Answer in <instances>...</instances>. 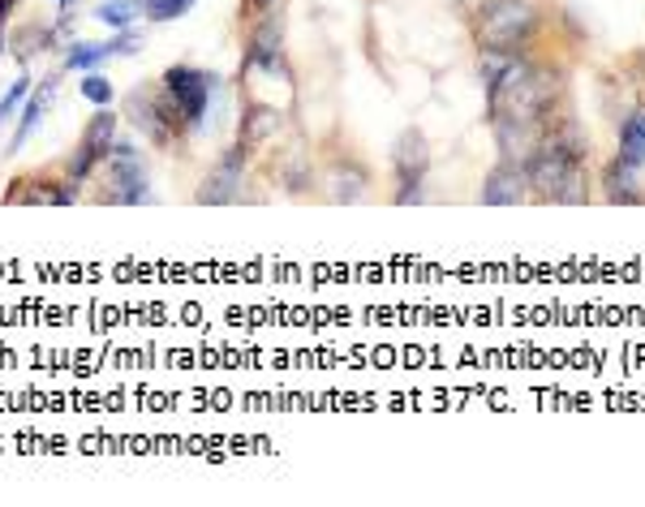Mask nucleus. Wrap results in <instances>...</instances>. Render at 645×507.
I'll list each match as a JSON object with an SVG mask.
<instances>
[{
    "mask_svg": "<svg viewBox=\"0 0 645 507\" xmlns=\"http://www.w3.org/2000/svg\"><path fill=\"white\" fill-rule=\"evenodd\" d=\"M199 0H143V17L146 22H177L194 9Z\"/></svg>",
    "mask_w": 645,
    "mask_h": 507,
    "instance_id": "nucleus-21",
    "label": "nucleus"
},
{
    "mask_svg": "<svg viewBox=\"0 0 645 507\" xmlns=\"http://www.w3.org/2000/svg\"><path fill=\"white\" fill-rule=\"evenodd\" d=\"M616 159L629 164L633 172L645 164V104L633 108V112L620 121V155H616Z\"/></svg>",
    "mask_w": 645,
    "mask_h": 507,
    "instance_id": "nucleus-15",
    "label": "nucleus"
},
{
    "mask_svg": "<svg viewBox=\"0 0 645 507\" xmlns=\"http://www.w3.org/2000/svg\"><path fill=\"white\" fill-rule=\"evenodd\" d=\"M57 4H61V9H73V0H57Z\"/></svg>",
    "mask_w": 645,
    "mask_h": 507,
    "instance_id": "nucleus-26",
    "label": "nucleus"
},
{
    "mask_svg": "<svg viewBox=\"0 0 645 507\" xmlns=\"http://www.w3.org/2000/svg\"><path fill=\"white\" fill-rule=\"evenodd\" d=\"M529 194V181H525V168L521 164H507L500 159L491 172H487V181H482V203L487 207H516L521 198Z\"/></svg>",
    "mask_w": 645,
    "mask_h": 507,
    "instance_id": "nucleus-13",
    "label": "nucleus"
},
{
    "mask_svg": "<svg viewBox=\"0 0 645 507\" xmlns=\"http://www.w3.org/2000/svg\"><path fill=\"white\" fill-rule=\"evenodd\" d=\"M392 172H396V207H414L427 198L430 143L422 130H405L392 146Z\"/></svg>",
    "mask_w": 645,
    "mask_h": 507,
    "instance_id": "nucleus-8",
    "label": "nucleus"
},
{
    "mask_svg": "<svg viewBox=\"0 0 645 507\" xmlns=\"http://www.w3.org/2000/svg\"><path fill=\"white\" fill-rule=\"evenodd\" d=\"M159 86H164V95L172 99V108H177V117H181V125L190 130V138L207 125V112H212V99H215V86H219V77L207 70H199V65H168L164 77H159Z\"/></svg>",
    "mask_w": 645,
    "mask_h": 507,
    "instance_id": "nucleus-5",
    "label": "nucleus"
},
{
    "mask_svg": "<svg viewBox=\"0 0 645 507\" xmlns=\"http://www.w3.org/2000/svg\"><path fill=\"white\" fill-rule=\"evenodd\" d=\"M250 159H254V150L246 143L224 146V150L215 155L212 168L203 172V181H199V190H194V203H199V207H232V203H241V185H246Z\"/></svg>",
    "mask_w": 645,
    "mask_h": 507,
    "instance_id": "nucleus-6",
    "label": "nucleus"
},
{
    "mask_svg": "<svg viewBox=\"0 0 645 507\" xmlns=\"http://www.w3.org/2000/svg\"><path fill=\"white\" fill-rule=\"evenodd\" d=\"M139 13H143V0H104V4L95 9V17H99L104 26H112V31H130V26L139 22Z\"/></svg>",
    "mask_w": 645,
    "mask_h": 507,
    "instance_id": "nucleus-18",
    "label": "nucleus"
},
{
    "mask_svg": "<svg viewBox=\"0 0 645 507\" xmlns=\"http://www.w3.org/2000/svg\"><path fill=\"white\" fill-rule=\"evenodd\" d=\"M285 0H241V17L246 22H259V17H267V13H276Z\"/></svg>",
    "mask_w": 645,
    "mask_h": 507,
    "instance_id": "nucleus-23",
    "label": "nucleus"
},
{
    "mask_svg": "<svg viewBox=\"0 0 645 507\" xmlns=\"http://www.w3.org/2000/svg\"><path fill=\"white\" fill-rule=\"evenodd\" d=\"M117 130H121V117H117L112 108H95V117L86 121L82 138H77V146L70 150V159H65V177H70L73 185H86V181L104 168L108 150L117 143Z\"/></svg>",
    "mask_w": 645,
    "mask_h": 507,
    "instance_id": "nucleus-7",
    "label": "nucleus"
},
{
    "mask_svg": "<svg viewBox=\"0 0 645 507\" xmlns=\"http://www.w3.org/2000/svg\"><path fill=\"white\" fill-rule=\"evenodd\" d=\"M99 172L108 181V190L99 194V203H108V207H146V203H155L151 172H146V159L134 138H117Z\"/></svg>",
    "mask_w": 645,
    "mask_h": 507,
    "instance_id": "nucleus-4",
    "label": "nucleus"
},
{
    "mask_svg": "<svg viewBox=\"0 0 645 507\" xmlns=\"http://www.w3.org/2000/svg\"><path fill=\"white\" fill-rule=\"evenodd\" d=\"M57 86H61V73H48V77H39L35 95H26V99H22V117H17V130H13V138H9V150H4V155H17V150L26 146V138L44 125V112H48V104H52Z\"/></svg>",
    "mask_w": 645,
    "mask_h": 507,
    "instance_id": "nucleus-12",
    "label": "nucleus"
},
{
    "mask_svg": "<svg viewBox=\"0 0 645 507\" xmlns=\"http://www.w3.org/2000/svg\"><path fill=\"white\" fill-rule=\"evenodd\" d=\"M17 4H22V0H0V31H4L9 22H13V13H17Z\"/></svg>",
    "mask_w": 645,
    "mask_h": 507,
    "instance_id": "nucleus-24",
    "label": "nucleus"
},
{
    "mask_svg": "<svg viewBox=\"0 0 645 507\" xmlns=\"http://www.w3.org/2000/svg\"><path fill=\"white\" fill-rule=\"evenodd\" d=\"M280 185L288 194H306V185H314V168L306 155H285L280 159Z\"/></svg>",
    "mask_w": 645,
    "mask_h": 507,
    "instance_id": "nucleus-19",
    "label": "nucleus"
},
{
    "mask_svg": "<svg viewBox=\"0 0 645 507\" xmlns=\"http://www.w3.org/2000/svg\"><path fill=\"white\" fill-rule=\"evenodd\" d=\"M121 117H126V121L139 130V138L151 143L155 150H186V143H190V130L181 125V117H177V108H172V99L164 95L159 82H139V86L126 95Z\"/></svg>",
    "mask_w": 645,
    "mask_h": 507,
    "instance_id": "nucleus-3",
    "label": "nucleus"
},
{
    "mask_svg": "<svg viewBox=\"0 0 645 507\" xmlns=\"http://www.w3.org/2000/svg\"><path fill=\"white\" fill-rule=\"evenodd\" d=\"M602 185H607V198H611V203H645V194L637 190V181H633V168L620 164V159H611Z\"/></svg>",
    "mask_w": 645,
    "mask_h": 507,
    "instance_id": "nucleus-17",
    "label": "nucleus"
},
{
    "mask_svg": "<svg viewBox=\"0 0 645 507\" xmlns=\"http://www.w3.org/2000/svg\"><path fill=\"white\" fill-rule=\"evenodd\" d=\"M285 134V112L272 104H246L241 121H237V143H246L254 155L276 146V138Z\"/></svg>",
    "mask_w": 645,
    "mask_h": 507,
    "instance_id": "nucleus-11",
    "label": "nucleus"
},
{
    "mask_svg": "<svg viewBox=\"0 0 645 507\" xmlns=\"http://www.w3.org/2000/svg\"><path fill=\"white\" fill-rule=\"evenodd\" d=\"M4 207H73L77 203V185L70 177H17L4 198Z\"/></svg>",
    "mask_w": 645,
    "mask_h": 507,
    "instance_id": "nucleus-10",
    "label": "nucleus"
},
{
    "mask_svg": "<svg viewBox=\"0 0 645 507\" xmlns=\"http://www.w3.org/2000/svg\"><path fill=\"white\" fill-rule=\"evenodd\" d=\"M112 57H117V52H112V39H104V44H91V39H82V44H73L70 52H65L61 70H70V73L99 70V65H108Z\"/></svg>",
    "mask_w": 645,
    "mask_h": 507,
    "instance_id": "nucleus-16",
    "label": "nucleus"
},
{
    "mask_svg": "<svg viewBox=\"0 0 645 507\" xmlns=\"http://www.w3.org/2000/svg\"><path fill=\"white\" fill-rule=\"evenodd\" d=\"M77 90H82V99H86V104H95V108H112V99H117L112 82H108L99 70H86V77L77 82Z\"/></svg>",
    "mask_w": 645,
    "mask_h": 507,
    "instance_id": "nucleus-20",
    "label": "nucleus"
},
{
    "mask_svg": "<svg viewBox=\"0 0 645 507\" xmlns=\"http://www.w3.org/2000/svg\"><path fill=\"white\" fill-rule=\"evenodd\" d=\"M4 48H9V35H4V31H0V57H4Z\"/></svg>",
    "mask_w": 645,
    "mask_h": 507,
    "instance_id": "nucleus-25",
    "label": "nucleus"
},
{
    "mask_svg": "<svg viewBox=\"0 0 645 507\" xmlns=\"http://www.w3.org/2000/svg\"><path fill=\"white\" fill-rule=\"evenodd\" d=\"M267 73V77H285L292 82V73H288V61H285V17H280V9L276 13H267V17H259V22H250V35H246V52H241V77L246 73Z\"/></svg>",
    "mask_w": 645,
    "mask_h": 507,
    "instance_id": "nucleus-9",
    "label": "nucleus"
},
{
    "mask_svg": "<svg viewBox=\"0 0 645 507\" xmlns=\"http://www.w3.org/2000/svg\"><path fill=\"white\" fill-rule=\"evenodd\" d=\"M31 86H35V82H31V73H17V82H13V86L0 95V125H4V121H9L17 108H22V99L31 95Z\"/></svg>",
    "mask_w": 645,
    "mask_h": 507,
    "instance_id": "nucleus-22",
    "label": "nucleus"
},
{
    "mask_svg": "<svg viewBox=\"0 0 645 507\" xmlns=\"http://www.w3.org/2000/svg\"><path fill=\"white\" fill-rule=\"evenodd\" d=\"M323 185H327V198H332V203H358L361 194H366V185H370V172L361 168L358 159L345 155V164L336 159V164L327 168Z\"/></svg>",
    "mask_w": 645,
    "mask_h": 507,
    "instance_id": "nucleus-14",
    "label": "nucleus"
},
{
    "mask_svg": "<svg viewBox=\"0 0 645 507\" xmlns=\"http://www.w3.org/2000/svg\"><path fill=\"white\" fill-rule=\"evenodd\" d=\"M538 35V13L525 0H482L474 17L478 52L495 57H521Z\"/></svg>",
    "mask_w": 645,
    "mask_h": 507,
    "instance_id": "nucleus-2",
    "label": "nucleus"
},
{
    "mask_svg": "<svg viewBox=\"0 0 645 507\" xmlns=\"http://www.w3.org/2000/svg\"><path fill=\"white\" fill-rule=\"evenodd\" d=\"M525 181L534 198L547 203H585V138L573 125L547 130V138L525 164Z\"/></svg>",
    "mask_w": 645,
    "mask_h": 507,
    "instance_id": "nucleus-1",
    "label": "nucleus"
}]
</instances>
